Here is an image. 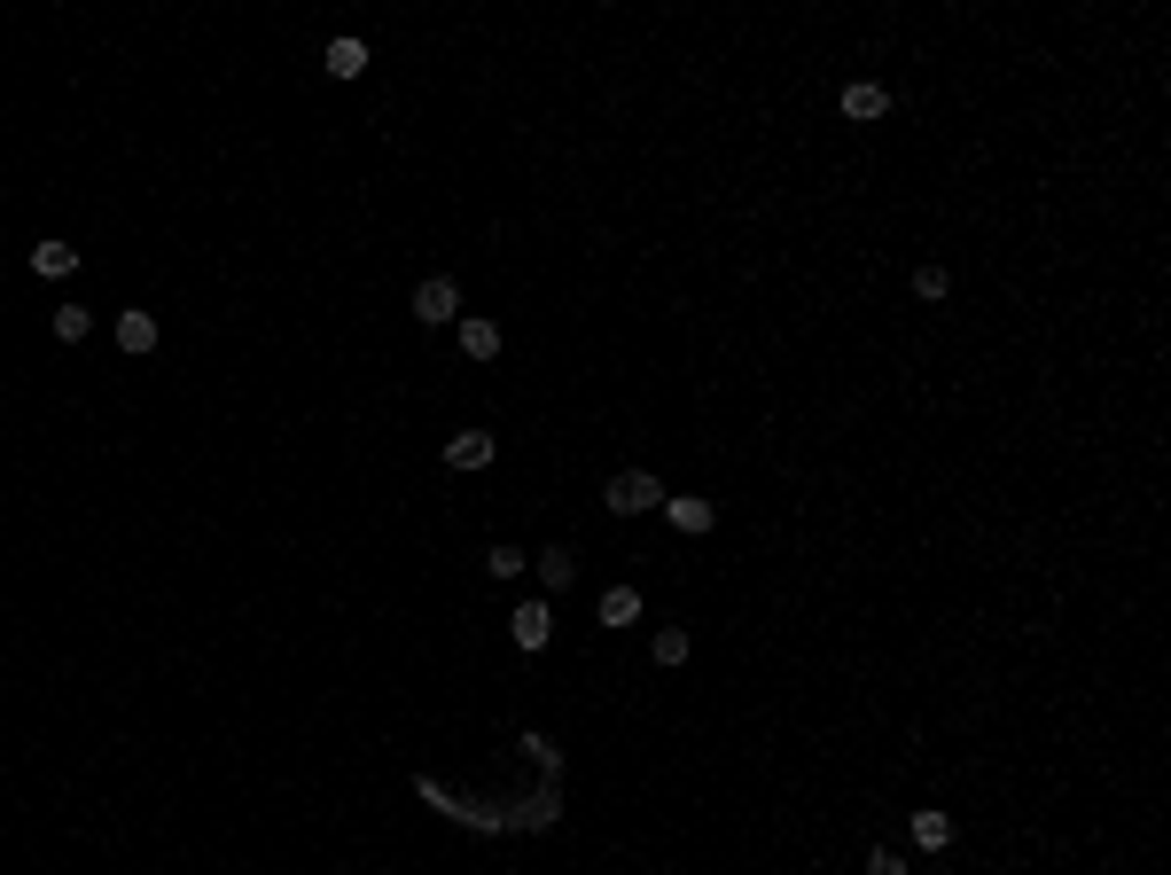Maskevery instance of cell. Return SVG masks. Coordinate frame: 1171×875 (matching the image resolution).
I'll return each mask as SVG.
<instances>
[{"mask_svg":"<svg viewBox=\"0 0 1171 875\" xmlns=\"http://www.w3.org/2000/svg\"><path fill=\"white\" fill-rule=\"evenodd\" d=\"M617 516H649V508H664V485L649 477V469H625V477H609V493H601Z\"/></svg>","mask_w":1171,"mask_h":875,"instance_id":"6da1fadb","label":"cell"},{"mask_svg":"<svg viewBox=\"0 0 1171 875\" xmlns=\"http://www.w3.org/2000/svg\"><path fill=\"white\" fill-rule=\"evenodd\" d=\"M454 313H462V290L445 282V274H430V282L414 290V321H430V328H437V321H454Z\"/></svg>","mask_w":1171,"mask_h":875,"instance_id":"7a4b0ae2","label":"cell"},{"mask_svg":"<svg viewBox=\"0 0 1171 875\" xmlns=\"http://www.w3.org/2000/svg\"><path fill=\"white\" fill-rule=\"evenodd\" d=\"M508 634H516V649H547V634H555V609H547V602H523L516 618H508Z\"/></svg>","mask_w":1171,"mask_h":875,"instance_id":"3957f363","label":"cell"},{"mask_svg":"<svg viewBox=\"0 0 1171 875\" xmlns=\"http://www.w3.org/2000/svg\"><path fill=\"white\" fill-rule=\"evenodd\" d=\"M492 462V430H462V438H445V469H485Z\"/></svg>","mask_w":1171,"mask_h":875,"instance_id":"277c9868","label":"cell"},{"mask_svg":"<svg viewBox=\"0 0 1171 875\" xmlns=\"http://www.w3.org/2000/svg\"><path fill=\"white\" fill-rule=\"evenodd\" d=\"M664 516H672V532H711V523H718V508H711V500H695V493H672V500H664Z\"/></svg>","mask_w":1171,"mask_h":875,"instance_id":"5b68a950","label":"cell"},{"mask_svg":"<svg viewBox=\"0 0 1171 875\" xmlns=\"http://www.w3.org/2000/svg\"><path fill=\"white\" fill-rule=\"evenodd\" d=\"M71 267H78V250H71V242H55V235H47V242H32V274H47V282H63Z\"/></svg>","mask_w":1171,"mask_h":875,"instance_id":"8992f818","label":"cell"},{"mask_svg":"<svg viewBox=\"0 0 1171 875\" xmlns=\"http://www.w3.org/2000/svg\"><path fill=\"white\" fill-rule=\"evenodd\" d=\"M882 110H890L882 86H867V78H859V86H844V118H852V126H867V118H882Z\"/></svg>","mask_w":1171,"mask_h":875,"instance_id":"52a82bcc","label":"cell"},{"mask_svg":"<svg viewBox=\"0 0 1171 875\" xmlns=\"http://www.w3.org/2000/svg\"><path fill=\"white\" fill-rule=\"evenodd\" d=\"M462 353H469V360H492V353H500V321L469 313V321H462Z\"/></svg>","mask_w":1171,"mask_h":875,"instance_id":"ba28073f","label":"cell"},{"mask_svg":"<svg viewBox=\"0 0 1171 875\" xmlns=\"http://www.w3.org/2000/svg\"><path fill=\"white\" fill-rule=\"evenodd\" d=\"M531 563H539V586H547V594H563V586H571V571H578V563H571V548H563V540H555V548H539V555H531Z\"/></svg>","mask_w":1171,"mask_h":875,"instance_id":"9c48e42d","label":"cell"},{"mask_svg":"<svg viewBox=\"0 0 1171 875\" xmlns=\"http://www.w3.org/2000/svg\"><path fill=\"white\" fill-rule=\"evenodd\" d=\"M118 344L126 353H156V313H118Z\"/></svg>","mask_w":1171,"mask_h":875,"instance_id":"30bf717a","label":"cell"},{"mask_svg":"<svg viewBox=\"0 0 1171 875\" xmlns=\"http://www.w3.org/2000/svg\"><path fill=\"white\" fill-rule=\"evenodd\" d=\"M328 71H336V78H359V71H368V40H328Z\"/></svg>","mask_w":1171,"mask_h":875,"instance_id":"8fae6325","label":"cell"},{"mask_svg":"<svg viewBox=\"0 0 1171 875\" xmlns=\"http://www.w3.org/2000/svg\"><path fill=\"white\" fill-rule=\"evenodd\" d=\"M633 618H641V594H633V586H609V594H601V626H633Z\"/></svg>","mask_w":1171,"mask_h":875,"instance_id":"7c38bea8","label":"cell"},{"mask_svg":"<svg viewBox=\"0 0 1171 875\" xmlns=\"http://www.w3.org/2000/svg\"><path fill=\"white\" fill-rule=\"evenodd\" d=\"M914 844H922V852H945V844H953V813H914Z\"/></svg>","mask_w":1171,"mask_h":875,"instance_id":"4fadbf2b","label":"cell"},{"mask_svg":"<svg viewBox=\"0 0 1171 875\" xmlns=\"http://www.w3.org/2000/svg\"><path fill=\"white\" fill-rule=\"evenodd\" d=\"M86 328H95V313H86V305H63V313H55V336H63V344H78Z\"/></svg>","mask_w":1171,"mask_h":875,"instance_id":"5bb4252c","label":"cell"},{"mask_svg":"<svg viewBox=\"0 0 1171 875\" xmlns=\"http://www.w3.org/2000/svg\"><path fill=\"white\" fill-rule=\"evenodd\" d=\"M523 563H531V555H523V548H508V540H500V548H492V555H485V571H492V579H516V571H523Z\"/></svg>","mask_w":1171,"mask_h":875,"instance_id":"9a60e30c","label":"cell"},{"mask_svg":"<svg viewBox=\"0 0 1171 875\" xmlns=\"http://www.w3.org/2000/svg\"><path fill=\"white\" fill-rule=\"evenodd\" d=\"M657 665H687V626H664V634H657Z\"/></svg>","mask_w":1171,"mask_h":875,"instance_id":"2e32d148","label":"cell"},{"mask_svg":"<svg viewBox=\"0 0 1171 875\" xmlns=\"http://www.w3.org/2000/svg\"><path fill=\"white\" fill-rule=\"evenodd\" d=\"M914 290H922V298H945L953 282H945V267H922V274H914Z\"/></svg>","mask_w":1171,"mask_h":875,"instance_id":"e0dca14e","label":"cell"},{"mask_svg":"<svg viewBox=\"0 0 1171 875\" xmlns=\"http://www.w3.org/2000/svg\"><path fill=\"white\" fill-rule=\"evenodd\" d=\"M867 875H907V860H898V852H875V860H867Z\"/></svg>","mask_w":1171,"mask_h":875,"instance_id":"ac0fdd59","label":"cell"}]
</instances>
